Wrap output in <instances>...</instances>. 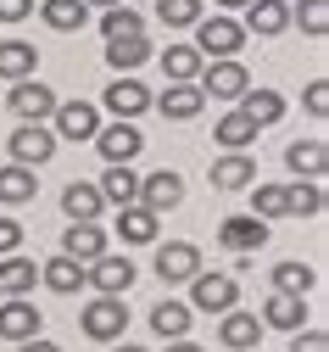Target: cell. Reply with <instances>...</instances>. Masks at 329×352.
Returning <instances> with one entry per match:
<instances>
[{"label": "cell", "instance_id": "15", "mask_svg": "<svg viewBox=\"0 0 329 352\" xmlns=\"http://www.w3.org/2000/svg\"><path fill=\"white\" fill-rule=\"evenodd\" d=\"M218 341H223L229 352H251V346L262 341V319H257V314H246V307L234 302L229 314H218Z\"/></svg>", "mask_w": 329, "mask_h": 352}, {"label": "cell", "instance_id": "35", "mask_svg": "<svg viewBox=\"0 0 329 352\" xmlns=\"http://www.w3.org/2000/svg\"><path fill=\"white\" fill-rule=\"evenodd\" d=\"M101 34H106V39H123V34H146V17H139L134 6H123V0H117V6H106V12H101Z\"/></svg>", "mask_w": 329, "mask_h": 352}, {"label": "cell", "instance_id": "33", "mask_svg": "<svg viewBox=\"0 0 329 352\" xmlns=\"http://www.w3.org/2000/svg\"><path fill=\"white\" fill-rule=\"evenodd\" d=\"M34 168H23V162H6L0 168V201L6 207H23V201H34Z\"/></svg>", "mask_w": 329, "mask_h": 352}, {"label": "cell", "instance_id": "23", "mask_svg": "<svg viewBox=\"0 0 329 352\" xmlns=\"http://www.w3.org/2000/svg\"><path fill=\"white\" fill-rule=\"evenodd\" d=\"M101 201L106 207H128L134 196H139V173H134V162H106V173H101Z\"/></svg>", "mask_w": 329, "mask_h": 352}, {"label": "cell", "instance_id": "13", "mask_svg": "<svg viewBox=\"0 0 329 352\" xmlns=\"http://www.w3.org/2000/svg\"><path fill=\"white\" fill-rule=\"evenodd\" d=\"M39 307L28 302V296H0V341H28V336H39Z\"/></svg>", "mask_w": 329, "mask_h": 352}, {"label": "cell", "instance_id": "29", "mask_svg": "<svg viewBox=\"0 0 329 352\" xmlns=\"http://www.w3.org/2000/svg\"><path fill=\"white\" fill-rule=\"evenodd\" d=\"M62 212H67V224H73V218H101L106 201H101V190L89 185V179H73V185L62 190Z\"/></svg>", "mask_w": 329, "mask_h": 352}, {"label": "cell", "instance_id": "5", "mask_svg": "<svg viewBox=\"0 0 329 352\" xmlns=\"http://www.w3.org/2000/svg\"><path fill=\"white\" fill-rule=\"evenodd\" d=\"M56 101H62V96L51 90V84H39V78H17V84H12V96H6V107H12L17 123H51Z\"/></svg>", "mask_w": 329, "mask_h": 352}, {"label": "cell", "instance_id": "47", "mask_svg": "<svg viewBox=\"0 0 329 352\" xmlns=\"http://www.w3.org/2000/svg\"><path fill=\"white\" fill-rule=\"evenodd\" d=\"M112 352H146V346H134V341H112Z\"/></svg>", "mask_w": 329, "mask_h": 352}, {"label": "cell", "instance_id": "44", "mask_svg": "<svg viewBox=\"0 0 329 352\" xmlns=\"http://www.w3.org/2000/svg\"><path fill=\"white\" fill-rule=\"evenodd\" d=\"M34 17V0H0V23H23Z\"/></svg>", "mask_w": 329, "mask_h": 352}, {"label": "cell", "instance_id": "31", "mask_svg": "<svg viewBox=\"0 0 329 352\" xmlns=\"http://www.w3.org/2000/svg\"><path fill=\"white\" fill-rule=\"evenodd\" d=\"M234 107H240L257 129H268V123H279V118H285V96H279V90H246Z\"/></svg>", "mask_w": 329, "mask_h": 352}, {"label": "cell", "instance_id": "43", "mask_svg": "<svg viewBox=\"0 0 329 352\" xmlns=\"http://www.w3.org/2000/svg\"><path fill=\"white\" fill-rule=\"evenodd\" d=\"M6 252H23V224L17 218H0V257Z\"/></svg>", "mask_w": 329, "mask_h": 352}, {"label": "cell", "instance_id": "39", "mask_svg": "<svg viewBox=\"0 0 329 352\" xmlns=\"http://www.w3.org/2000/svg\"><path fill=\"white\" fill-rule=\"evenodd\" d=\"M251 212L257 218H268V224H273V218H285V185H251Z\"/></svg>", "mask_w": 329, "mask_h": 352}, {"label": "cell", "instance_id": "34", "mask_svg": "<svg viewBox=\"0 0 329 352\" xmlns=\"http://www.w3.org/2000/svg\"><path fill=\"white\" fill-rule=\"evenodd\" d=\"M313 212H324V185L318 179L285 185V218H313Z\"/></svg>", "mask_w": 329, "mask_h": 352}, {"label": "cell", "instance_id": "20", "mask_svg": "<svg viewBox=\"0 0 329 352\" xmlns=\"http://www.w3.org/2000/svg\"><path fill=\"white\" fill-rule=\"evenodd\" d=\"M39 285V263L23 257V252H6L0 257V296H34Z\"/></svg>", "mask_w": 329, "mask_h": 352}, {"label": "cell", "instance_id": "37", "mask_svg": "<svg viewBox=\"0 0 329 352\" xmlns=\"http://www.w3.org/2000/svg\"><path fill=\"white\" fill-rule=\"evenodd\" d=\"M201 62H207V56H201L196 45H168V51H162V73H168V78H196Z\"/></svg>", "mask_w": 329, "mask_h": 352}, {"label": "cell", "instance_id": "45", "mask_svg": "<svg viewBox=\"0 0 329 352\" xmlns=\"http://www.w3.org/2000/svg\"><path fill=\"white\" fill-rule=\"evenodd\" d=\"M17 352H62L51 336H28V341H17Z\"/></svg>", "mask_w": 329, "mask_h": 352}, {"label": "cell", "instance_id": "18", "mask_svg": "<svg viewBox=\"0 0 329 352\" xmlns=\"http://www.w3.org/2000/svg\"><path fill=\"white\" fill-rule=\"evenodd\" d=\"M62 252H67L73 263H95V257L106 252V230L95 224V218H73V224L62 230Z\"/></svg>", "mask_w": 329, "mask_h": 352}, {"label": "cell", "instance_id": "14", "mask_svg": "<svg viewBox=\"0 0 329 352\" xmlns=\"http://www.w3.org/2000/svg\"><path fill=\"white\" fill-rule=\"evenodd\" d=\"M240 28L257 34V39H279L291 28V0H251V6H240Z\"/></svg>", "mask_w": 329, "mask_h": 352}, {"label": "cell", "instance_id": "40", "mask_svg": "<svg viewBox=\"0 0 329 352\" xmlns=\"http://www.w3.org/2000/svg\"><path fill=\"white\" fill-rule=\"evenodd\" d=\"M201 12H207L201 0H157V17H162V28H190Z\"/></svg>", "mask_w": 329, "mask_h": 352}, {"label": "cell", "instance_id": "36", "mask_svg": "<svg viewBox=\"0 0 329 352\" xmlns=\"http://www.w3.org/2000/svg\"><path fill=\"white\" fill-rule=\"evenodd\" d=\"M318 285V274H313V263H279V269H273V291H296V296H307Z\"/></svg>", "mask_w": 329, "mask_h": 352}, {"label": "cell", "instance_id": "26", "mask_svg": "<svg viewBox=\"0 0 329 352\" xmlns=\"http://www.w3.org/2000/svg\"><path fill=\"white\" fill-rule=\"evenodd\" d=\"M257 135H262V129H257V123H251V118H246L240 107H229V112L218 118V129H212V140H218L223 151H246V146H251Z\"/></svg>", "mask_w": 329, "mask_h": 352}, {"label": "cell", "instance_id": "16", "mask_svg": "<svg viewBox=\"0 0 329 352\" xmlns=\"http://www.w3.org/2000/svg\"><path fill=\"white\" fill-rule=\"evenodd\" d=\"M134 201H139V207H151V212L162 218V212H173V207L184 201V179H179L173 168H157L151 179H139V196H134Z\"/></svg>", "mask_w": 329, "mask_h": 352}, {"label": "cell", "instance_id": "11", "mask_svg": "<svg viewBox=\"0 0 329 352\" xmlns=\"http://www.w3.org/2000/svg\"><path fill=\"white\" fill-rule=\"evenodd\" d=\"M196 269H201L196 241H162V246H157V280H162V285H184Z\"/></svg>", "mask_w": 329, "mask_h": 352}, {"label": "cell", "instance_id": "32", "mask_svg": "<svg viewBox=\"0 0 329 352\" xmlns=\"http://www.w3.org/2000/svg\"><path fill=\"white\" fill-rule=\"evenodd\" d=\"M39 17H45V28H56V34H78L89 23V6L84 0H45Z\"/></svg>", "mask_w": 329, "mask_h": 352}, {"label": "cell", "instance_id": "38", "mask_svg": "<svg viewBox=\"0 0 329 352\" xmlns=\"http://www.w3.org/2000/svg\"><path fill=\"white\" fill-rule=\"evenodd\" d=\"M291 23H302V34L324 39L329 34V0H302V6H291Z\"/></svg>", "mask_w": 329, "mask_h": 352}, {"label": "cell", "instance_id": "41", "mask_svg": "<svg viewBox=\"0 0 329 352\" xmlns=\"http://www.w3.org/2000/svg\"><path fill=\"white\" fill-rule=\"evenodd\" d=\"M291 352H329V336L302 324V330H291Z\"/></svg>", "mask_w": 329, "mask_h": 352}, {"label": "cell", "instance_id": "2", "mask_svg": "<svg viewBox=\"0 0 329 352\" xmlns=\"http://www.w3.org/2000/svg\"><path fill=\"white\" fill-rule=\"evenodd\" d=\"M190 28H196V51L201 56H240L246 51V28H240V17H229V12H212V17L201 12Z\"/></svg>", "mask_w": 329, "mask_h": 352}, {"label": "cell", "instance_id": "7", "mask_svg": "<svg viewBox=\"0 0 329 352\" xmlns=\"http://www.w3.org/2000/svg\"><path fill=\"white\" fill-rule=\"evenodd\" d=\"M268 218H257V212H234V218H223L218 224V241L234 252V257H251V252H262L268 246Z\"/></svg>", "mask_w": 329, "mask_h": 352}, {"label": "cell", "instance_id": "3", "mask_svg": "<svg viewBox=\"0 0 329 352\" xmlns=\"http://www.w3.org/2000/svg\"><path fill=\"white\" fill-rule=\"evenodd\" d=\"M78 330L89 336V341H123V330H128V302L123 296H89V307H84V314H78Z\"/></svg>", "mask_w": 329, "mask_h": 352}, {"label": "cell", "instance_id": "48", "mask_svg": "<svg viewBox=\"0 0 329 352\" xmlns=\"http://www.w3.org/2000/svg\"><path fill=\"white\" fill-rule=\"evenodd\" d=\"M218 6H229V12H240V6H251V0H218Z\"/></svg>", "mask_w": 329, "mask_h": 352}, {"label": "cell", "instance_id": "1", "mask_svg": "<svg viewBox=\"0 0 329 352\" xmlns=\"http://www.w3.org/2000/svg\"><path fill=\"white\" fill-rule=\"evenodd\" d=\"M196 84H201V96H212V101H240L246 90H251V73H246V62L240 56H207L201 62V73H196Z\"/></svg>", "mask_w": 329, "mask_h": 352}, {"label": "cell", "instance_id": "30", "mask_svg": "<svg viewBox=\"0 0 329 352\" xmlns=\"http://www.w3.org/2000/svg\"><path fill=\"white\" fill-rule=\"evenodd\" d=\"M151 56V39L146 34H123V39H106V62H112V73H134L139 62Z\"/></svg>", "mask_w": 329, "mask_h": 352}, {"label": "cell", "instance_id": "21", "mask_svg": "<svg viewBox=\"0 0 329 352\" xmlns=\"http://www.w3.org/2000/svg\"><path fill=\"white\" fill-rule=\"evenodd\" d=\"M212 185H218V190H251V185H257V162H251L246 151H223V157L212 162Z\"/></svg>", "mask_w": 329, "mask_h": 352}, {"label": "cell", "instance_id": "10", "mask_svg": "<svg viewBox=\"0 0 329 352\" xmlns=\"http://www.w3.org/2000/svg\"><path fill=\"white\" fill-rule=\"evenodd\" d=\"M95 129H101V107H89V101H56V112H51V135L56 140H95Z\"/></svg>", "mask_w": 329, "mask_h": 352}, {"label": "cell", "instance_id": "8", "mask_svg": "<svg viewBox=\"0 0 329 352\" xmlns=\"http://www.w3.org/2000/svg\"><path fill=\"white\" fill-rule=\"evenodd\" d=\"M84 280L95 285L101 296H128V285L139 280V269H134L128 257H117V252H101L95 263H84Z\"/></svg>", "mask_w": 329, "mask_h": 352}, {"label": "cell", "instance_id": "17", "mask_svg": "<svg viewBox=\"0 0 329 352\" xmlns=\"http://www.w3.org/2000/svg\"><path fill=\"white\" fill-rule=\"evenodd\" d=\"M262 330H302L313 314H307V296H296V291H273L268 302H262Z\"/></svg>", "mask_w": 329, "mask_h": 352}, {"label": "cell", "instance_id": "28", "mask_svg": "<svg viewBox=\"0 0 329 352\" xmlns=\"http://www.w3.org/2000/svg\"><path fill=\"white\" fill-rule=\"evenodd\" d=\"M34 67H39V51L28 45V39H6V45H0V78L6 84L34 78Z\"/></svg>", "mask_w": 329, "mask_h": 352}, {"label": "cell", "instance_id": "19", "mask_svg": "<svg viewBox=\"0 0 329 352\" xmlns=\"http://www.w3.org/2000/svg\"><path fill=\"white\" fill-rule=\"evenodd\" d=\"M101 96H106V112H112V118H139V112L151 107V90H146L139 78H128V73H117Z\"/></svg>", "mask_w": 329, "mask_h": 352}, {"label": "cell", "instance_id": "6", "mask_svg": "<svg viewBox=\"0 0 329 352\" xmlns=\"http://www.w3.org/2000/svg\"><path fill=\"white\" fill-rule=\"evenodd\" d=\"M56 135H51V123H17L12 129V140H6V151H12V162H23V168H45L56 157Z\"/></svg>", "mask_w": 329, "mask_h": 352}, {"label": "cell", "instance_id": "46", "mask_svg": "<svg viewBox=\"0 0 329 352\" xmlns=\"http://www.w3.org/2000/svg\"><path fill=\"white\" fill-rule=\"evenodd\" d=\"M168 352H201V346H196L190 336H179V341H168Z\"/></svg>", "mask_w": 329, "mask_h": 352}, {"label": "cell", "instance_id": "27", "mask_svg": "<svg viewBox=\"0 0 329 352\" xmlns=\"http://www.w3.org/2000/svg\"><path fill=\"white\" fill-rule=\"evenodd\" d=\"M39 285H51L56 296H73L84 285V263H73L67 252H56L51 263H39Z\"/></svg>", "mask_w": 329, "mask_h": 352}, {"label": "cell", "instance_id": "12", "mask_svg": "<svg viewBox=\"0 0 329 352\" xmlns=\"http://www.w3.org/2000/svg\"><path fill=\"white\" fill-rule=\"evenodd\" d=\"M95 146H101V157H106V162H134L139 151H146V135L134 129V118H117V123L95 129Z\"/></svg>", "mask_w": 329, "mask_h": 352}, {"label": "cell", "instance_id": "42", "mask_svg": "<svg viewBox=\"0 0 329 352\" xmlns=\"http://www.w3.org/2000/svg\"><path fill=\"white\" fill-rule=\"evenodd\" d=\"M302 107H307L313 118H324V112H329V84H324V78H313L307 90H302Z\"/></svg>", "mask_w": 329, "mask_h": 352}, {"label": "cell", "instance_id": "22", "mask_svg": "<svg viewBox=\"0 0 329 352\" xmlns=\"http://www.w3.org/2000/svg\"><path fill=\"white\" fill-rule=\"evenodd\" d=\"M157 224H162V218H157L151 207H139V201L117 207V235H123V246H151V241H157Z\"/></svg>", "mask_w": 329, "mask_h": 352}, {"label": "cell", "instance_id": "25", "mask_svg": "<svg viewBox=\"0 0 329 352\" xmlns=\"http://www.w3.org/2000/svg\"><path fill=\"white\" fill-rule=\"evenodd\" d=\"M285 168L296 173V179H324V168H329L324 140H291L285 146Z\"/></svg>", "mask_w": 329, "mask_h": 352}, {"label": "cell", "instance_id": "24", "mask_svg": "<svg viewBox=\"0 0 329 352\" xmlns=\"http://www.w3.org/2000/svg\"><path fill=\"white\" fill-rule=\"evenodd\" d=\"M190 324H196V307H190V302H173V296H162V302L151 307V330H157L162 341L190 336Z\"/></svg>", "mask_w": 329, "mask_h": 352}, {"label": "cell", "instance_id": "4", "mask_svg": "<svg viewBox=\"0 0 329 352\" xmlns=\"http://www.w3.org/2000/svg\"><path fill=\"white\" fill-rule=\"evenodd\" d=\"M184 285H190V307H196V314H229V307L240 302V280H234V274H207V269H196Z\"/></svg>", "mask_w": 329, "mask_h": 352}, {"label": "cell", "instance_id": "9", "mask_svg": "<svg viewBox=\"0 0 329 352\" xmlns=\"http://www.w3.org/2000/svg\"><path fill=\"white\" fill-rule=\"evenodd\" d=\"M151 101H157V112H162L168 123H190V118H201V107H207V96H201L196 78H168V90L151 96Z\"/></svg>", "mask_w": 329, "mask_h": 352}, {"label": "cell", "instance_id": "49", "mask_svg": "<svg viewBox=\"0 0 329 352\" xmlns=\"http://www.w3.org/2000/svg\"><path fill=\"white\" fill-rule=\"evenodd\" d=\"M84 6H101V12H106V6H117V0H84Z\"/></svg>", "mask_w": 329, "mask_h": 352}]
</instances>
